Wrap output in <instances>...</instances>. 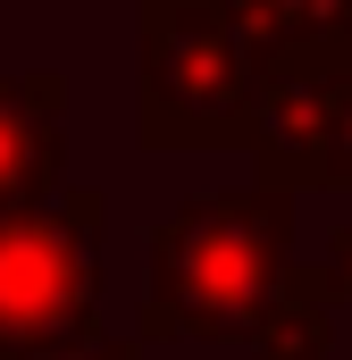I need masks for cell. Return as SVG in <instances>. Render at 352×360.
<instances>
[{
  "instance_id": "1",
  "label": "cell",
  "mask_w": 352,
  "mask_h": 360,
  "mask_svg": "<svg viewBox=\"0 0 352 360\" xmlns=\"http://www.w3.org/2000/svg\"><path fill=\"white\" fill-rule=\"evenodd\" d=\"M285 269H294V193L252 176L227 193H193L151 226L134 344H235Z\"/></svg>"
},
{
  "instance_id": "2",
  "label": "cell",
  "mask_w": 352,
  "mask_h": 360,
  "mask_svg": "<svg viewBox=\"0 0 352 360\" xmlns=\"http://www.w3.org/2000/svg\"><path fill=\"white\" fill-rule=\"evenodd\" d=\"M260 68L218 0H134V134L143 151H244Z\"/></svg>"
},
{
  "instance_id": "3",
  "label": "cell",
  "mask_w": 352,
  "mask_h": 360,
  "mask_svg": "<svg viewBox=\"0 0 352 360\" xmlns=\"http://www.w3.org/2000/svg\"><path fill=\"white\" fill-rule=\"evenodd\" d=\"M101 184H59L0 210V360L101 327Z\"/></svg>"
},
{
  "instance_id": "4",
  "label": "cell",
  "mask_w": 352,
  "mask_h": 360,
  "mask_svg": "<svg viewBox=\"0 0 352 360\" xmlns=\"http://www.w3.org/2000/svg\"><path fill=\"white\" fill-rule=\"evenodd\" d=\"M244 160H252V184H277V193H352V59L268 68Z\"/></svg>"
},
{
  "instance_id": "5",
  "label": "cell",
  "mask_w": 352,
  "mask_h": 360,
  "mask_svg": "<svg viewBox=\"0 0 352 360\" xmlns=\"http://www.w3.org/2000/svg\"><path fill=\"white\" fill-rule=\"evenodd\" d=\"M68 184V76L0 68V210H25Z\"/></svg>"
},
{
  "instance_id": "6",
  "label": "cell",
  "mask_w": 352,
  "mask_h": 360,
  "mask_svg": "<svg viewBox=\"0 0 352 360\" xmlns=\"http://www.w3.org/2000/svg\"><path fill=\"white\" fill-rule=\"evenodd\" d=\"M252 68H319L352 59V0H218Z\"/></svg>"
},
{
  "instance_id": "7",
  "label": "cell",
  "mask_w": 352,
  "mask_h": 360,
  "mask_svg": "<svg viewBox=\"0 0 352 360\" xmlns=\"http://www.w3.org/2000/svg\"><path fill=\"white\" fill-rule=\"evenodd\" d=\"M235 344H244V360H327L336 352V310L310 293V269L302 260L277 276V293L252 310V327Z\"/></svg>"
},
{
  "instance_id": "8",
  "label": "cell",
  "mask_w": 352,
  "mask_h": 360,
  "mask_svg": "<svg viewBox=\"0 0 352 360\" xmlns=\"http://www.w3.org/2000/svg\"><path fill=\"white\" fill-rule=\"evenodd\" d=\"M8 360H143V344H134V335H109V327H92V335L34 344V352H8Z\"/></svg>"
},
{
  "instance_id": "9",
  "label": "cell",
  "mask_w": 352,
  "mask_h": 360,
  "mask_svg": "<svg viewBox=\"0 0 352 360\" xmlns=\"http://www.w3.org/2000/svg\"><path fill=\"white\" fill-rule=\"evenodd\" d=\"M310 293H319L327 310L352 302V226H336V235H327V252L310 260Z\"/></svg>"
}]
</instances>
